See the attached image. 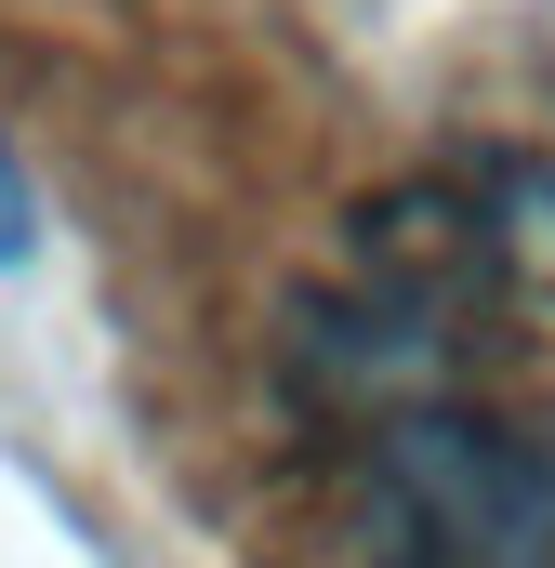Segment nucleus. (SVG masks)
Here are the masks:
<instances>
[{"label":"nucleus","instance_id":"f257e3e1","mask_svg":"<svg viewBox=\"0 0 555 568\" xmlns=\"http://www.w3.org/2000/svg\"><path fill=\"white\" fill-rule=\"evenodd\" d=\"M555 556V476L476 424H411L384 449L371 568H543Z\"/></svg>","mask_w":555,"mask_h":568},{"label":"nucleus","instance_id":"f03ea898","mask_svg":"<svg viewBox=\"0 0 555 568\" xmlns=\"http://www.w3.org/2000/svg\"><path fill=\"white\" fill-rule=\"evenodd\" d=\"M0 265H27V172L0 159Z\"/></svg>","mask_w":555,"mask_h":568}]
</instances>
